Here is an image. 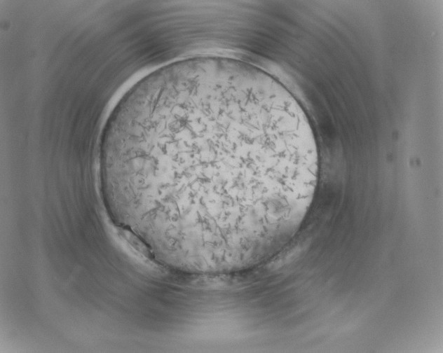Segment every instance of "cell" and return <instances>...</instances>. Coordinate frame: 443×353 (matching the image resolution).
I'll list each match as a JSON object with an SVG mask.
<instances>
[{
    "instance_id": "6da1fadb",
    "label": "cell",
    "mask_w": 443,
    "mask_h": 353,
    "mask_svg": "<svg viewBox=\"0 0 443 353\" xmlns=\"http://www.w3.org/2000/svg\"><path fill=\"white\" fill-rule=\"evenodd\" d=\"M308 119L275 78L247 62L171 63L109 119L102 190L168 262L203 272L252 268L300 227L318 179Z\"/></svg>"
}]
</instances>
